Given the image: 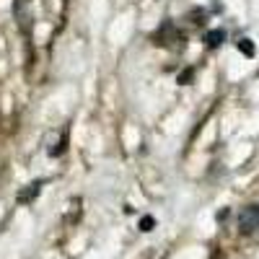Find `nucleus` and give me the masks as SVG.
I'll use <instances>...</instances> for the list:
<instances>
[{
    "label": "nucleus",
    "instance_id": "obj_1",
    "mask_svg": "<svg viewBox=\"0 0 259 259\" xmlns=\"http://www.w3.org/2000/svg\"><path fill=\"white\" fill-rule=\"evenodd\" d=\"M259 228V205H249L239 212V231L241 233H254Z\"/></svg>",
    "mask_w": 259,
    "mask_h": 259
},
{
    "label": "nucleus",
    "instance_id": "obj_2",
    "mask_svg": "<svg viewBox=\"0 0 259 259\" xmlns=\"http://www.w3.org/2000/svg\"><path fill=\"white\" fill-rule=\"evenodd\" d=\"M223 39H226V31H223V29H212V31H207V36H205L207 47H221Z\"/></svg>",
    "mask_w": 259,
    "mask_h": 259
},
{
    "label": "nucleus",
    "instance_id": "obj_3",
    "mask_svg": "<svg viewBox=\"0 0 259 259\" xmlns=\"http://www.w3.org/2000/svg\"><path fill=\"white\" fill-rule=\"evenodd\" d=\"M39 189H41V182H34V184H29V189L26 192H18V202H31L36 194H39Z\"/></svg>",
    "mask_w": 259,
    "mask_h": 259
},
{
    "label": "nucleus",
    "instance_id": "obj_4",
    "mask_svg": "<svg viewBox=\"0 0 259 259\" xmlns=\"http://www.w3.org/2000/svg\"><path fill=\"white\" fill-rule=\"evenodd\" d=\"M239 50H241V55L254 57V45H251V39H239Z\"/></svg>",
    "mask_w": 259,
    "mask_h": 259
},
{
    "label": "nucleus",
    "instance_id": "obj_5",
    "mask_svg": "<svg viewBox=\"0 0 259 259\" xmlns=\"http://www.w3.org/2000/svg\"><path fill=\"white\" fill-rule=\"evenodd\" d=\"M153 226H156V221L150 218V215H148V218H143V221H140V231H153Z\"/></svg>",
    "mask_w": 259,
    "mask_h": 259
},
{
    "label": "nucleus",
    "instance_id": "obj_6",
    "mask_svg": "<svg viewBox=\"0 0 259 259\" xmlns=\"http://www.w3.org/2000/svg\"><path fill=\"white\" fill-rule=\"evenodd\" d=\"M187 80H192V70H184V73L179 75V83H187Z\"/></svg>",
    "mask_w": 259,
    "mask_h": 259
}]
</instances>
